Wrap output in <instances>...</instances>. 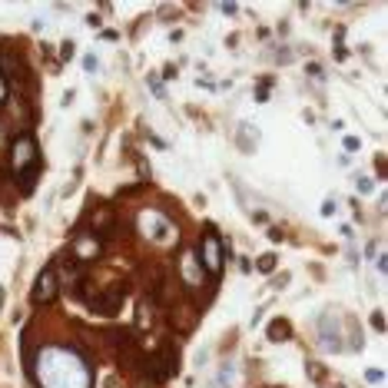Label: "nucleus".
Returning <instances> with one entry per match:
<instances>
[{"instance_id": "1", "label": "nucleus", "mask_w": 388, "mask_h": 388, "mask_svg": "<svg viewBox=\"0 0 388 388\" xmlns=\"http://www.w3.org/2000/svg\"><path fill=\"white\" fill-rule=\"evenodd\" d=\"M37 140L30 133H20L14 143H10V169L17 173V179L30 183L33 179V169H37Z\"/></svg>"}, {"instance_id": "2", "label": "nucleus", "mask_w": 388, "mask_h": 388, "mask_svg": "<svg viewBox=\"0 0 388 388\" xmlns=\"http://www.w3.org/2000/svg\"><path fill=\"white\" fill-rule=\"evenodd\" d=\"M199 266H203V272H209V276H219V272H223V243H219L216 233H206L203 239H199Z\"/></svg>"}, {"instance_id": "3", "label": "nucleus", "mask_w": 388, "mask_h": 388, "mask_svg": "<svg viewBox=\"0 0 388 388\" xmlns=\"http://www.w3.org/2000/svg\"><path fill=\"white\" fill-rule=\"evenodd\" d=\"M60 292V279H57V269H43L37 276V285H33V302L43 305V302H53Z\"/></svg>"}, {"instance_id": "4", "label": "nucleus", "mask_w": 388, "mask_h": 388, "mask_svg": "<svg viewBox=\"0 0 388 388\" xmlns=\"http://www.w3.org/2000/svg\"><path fill=\"white\" fill-rule=\"evenodd\" d=\"M100 256V239L93 233H83L73 239V259L77 262H90Z\"/></svg>"}, {"instance_id": "5", "label": "nucleus", "mask_w": 388, "mask_h": 388, "mask_svg": "<svg viewBox=\"0 0 388 388\" xmlns=\"http://www.w3.org/2000/svg\"><path fill=\"white\" fill-rule=\"evenodd\" d=\"M146 233L153 236L156 243H169L173 239V226L166 223L163 216H146Z\"/></svg>"}, {"instance_id": "6", "label": "nucleus", "mask_w": 388, "mask_h": 388, "mask_svg": "<svg viewBox=\"0 0 388 388\" xmlns=\"http://www.w3.org/2000/svg\"><path fill=\"white\" fill-rule=\"evenodd\" d=\"M183 276H186V282H193V285L206 279V272H203V266H199V259H196V253L183 256Z\"/></svg>"}, {"instance_id": "7", "label": "nucleus", "mask_w": 388, "mask_h": 388, "mask_svg": "<svg viewBox=\"0 0 388 388\" xmlns=\"http://www.w3.org/2000/svg\"><path fill=\"white\" fill-rule=\"evenodd\" d=\"M266 335H269V342H285L292 335V329H289V322H285V319H272Z\"/></svg>"}, {"instance_id": "8", "label": "nucleus", "mask_w": 388, "mask_h": 388, "mask_svg": "<svg viewBox=\"0 0 388 388\" xmlns=\"http://www.w3.org/2000/svg\"><path fill=\"white\" fill-rule=\"evenodd\" d=\"M90 223H93V229H103V233H107L110 226H113V213H110V209H100V213H93Z\"/></svg>"}, {"instance_id": "9", "label": "nucleus", "mask_w": 388, "mask_h": 388, "mask_svg": "<svg viewBox=\"0 0 388 388\" xmlns=\"http://www.w3.org/2000/svg\"><path fill=\"white\" fill-rule=\"evenodd\" d=\"M229 382H233V365L226 362L223 369H219V375H216V382L209 388H229Z\"/></svg>"}, {"instance_id": "10", "label": "nucleus", "mask_w": 388, "mask_h": 388, "mask_svg": "<svg viewBox=\"0 0 388 388\" xmlns=\"http://www.w3.org/2000/svg\"><path fill=\"white\" fill-rule=\"evenodd\" d=\"M146 83H150V90H153V93H156V97H159V100L166 97V90H163V80L156 77V73H150V80H146Z\"/></svg>"}, {"instance_id": "11", "label": "nucleus", "mask_w": 388, "mask_h": 388, "mask_svg": "<svg viewBox=\"0 0 388 388\" xmlns=\"http://www.w3.org/2000/svg\"><path fill=\"white\" fill-rule=\"evenodd\" d=\"M355 189H359V193H372V189H375L372 176H359V179H355Z\"/></svg>"}, {"instance_id": "12", "label": "nucleus", "mask_w": 388, "mask_h": 388, "mask_svg": "<svg viewBox=\"0 0 388 388\" xmlns=\"http://www.w3.org/2000/svg\"><path fill=\"white\" fill-rule=\"evenodd\" d=\"M272 269H276V256L272 253L259 256V272H272Z\"/></svg>"}, {"instance_id": "13", "label": "nucleus", "mask_w": 388, "mask_h": 388, "mask_svg": "<svg viewBox=\"0 0 388 388\" xmlns=\"http://www.w3.org/2000/svg\"><path fill=\"white\" fill-rule=\"evenodd\" d=\"M239 133H256V130L249 127V123H243V127H239ZM239 143H243V150H253V140H249V136H239Z\"/></svg>"}, {"instance_id": "14", "label": "nucleus", "mask_w": 388, "mask_h": 388, "mask_svg": "<svg viewBox=\"0 0 388 388\" xmlns=\"http://www.w3.org/2000/svg\"><path fill=\"white\" fill-rule=\"evenodd\" d=\"M7 77H4V73H0V107H4V103H7Z\"/></svg>"}, {"instance_id": "15", "label": "nucleus", "mask_w": 388, "mask_h": 388, "mask_svg": "<svg viewBox=\"0 0 388 388\" xmlns=\"http://www.w3.org/2000/svg\"><path fill=\"white\" fill-rule=\"evenodd\" d=\"M83 67H87V73H97V57H83Z\"/></svg>"}, {"instance_id": "16", "label": "nucleus", "mask_w": 388, "mask_h": 388, "mask_svg": "<svg viewBox=\"0 0 388 388\" xmlns=\"http://www.w3.org/2000/svg\"><path fill=\"white\" fill-rule=\"evenodd\" d=\"M322 216H335V203H332V199H325V206H322Z\"/></svg>"}, {"instance_id": "17", "label": "nucleus", "mask_w": 388, "mask_h": 388, "mask_svg": "<svg viewBox=\"0 0 388 388\" xmlns=\"http://www.w3.org/2000/svg\"><path fill=\"white\" fill-rule=\"evenodd\" d=\"M372 325H375V329H385V319H382V312H375V315H372Z\"/></svg>"}, {"instance_id": "18", "label": "nucleus", "mask_w": 388, "mask_h": 388, "mask_svg": "<svg viewBox=\"0 0 388 388\" xmlns=\"http://www.w3.org/2000/svg\"><path fill=\"white\" fill-rule=\"evenodd\" d=\"M345 150H359V140H355V136H345Z\"/></svg>"}, {"instance_id": "19", "label": "nucleus", "mask_w": 388, "mask_h": 388, "mask_svg": "<svg viewBox=\"0 0 388 388\" xmlns=\"http://www.w3.org/2000/svg\"><path fill=\"white\" fill-rule=\"evenodd\" d=\"M369 382H382V369H369Z\"/></svg>"}]
</instances>
